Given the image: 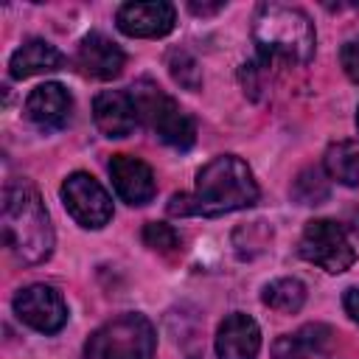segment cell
I'll use <instances>...</instances> for the list:
<instances>
[{
  "instance_id": "6da1fadb",
  "label": "cell",
  "mask_w": 359,
  "mask_h": 359,
  "mask_svg": "<svg viewBox=\"0 0 359 359\" xmlns=\"http://www.w3.org/2000/svg\"><path fill=\"white\" fill-rule=\"evenodd\" d=\"M258 202V185L250 165L236 154L213 157L196 174L194 194H174L168 202L171 216H219Z\"/></svg>"
},
{
  "instance_id": "7a4b0ae2",
  "label": "cell",
  "mask_w": 359,
  "mask_h": 359,
  "mask_svg": "<svg viewBox=\"0 0 359 359\" xmlns=\"http://www.w3.org/2000/svg\"><path fill=\"white\" fill-rule=\"evenodd\" d=\"M3 238L6 247L22 264H42L53 252V227L39 199L36 188L28 180H11L3 191Z\"/></svg>"
},
{
  "instance_id": "3957f363",
  "label": "cell",
  "mask_w": 359,
  "mask_h": 359,
  "mask_svg": "<svg viewBox=\"0 0 359 359\" xmlns=\"http://www.w3.org/2000/svg\"><path fill=\"white\" fill-rule=\"evenodd\" d=\"M252 39L258 50L269 59H286L306 65L314 56V25L306 11L280 6V3H264L255 11L252 20Z\"/></svg>"
},
{
  "instance_id": "277c9868",
  "label": "cell",
  "mask_w": 359,
  "mask_h": 359,
  "mask_svg": "<svg viewBox=\"0 0 359 359\" xmlns=\"http://www.w3.org/2000/svg\"><path fill=\"white\" fill-rule=\"evenodd\" d=\"M157 337L143 314H121L104 323L84 345V359H154Z\"/></svg>"
},
{
  "instance_id": "5b68a950",
  "label": "cell",
  "mask_w": 359,
  "mask_h": 359,
  "mask_svg": "<svg viewBox=\"0 0 359 359\" xmlns=\"http://www.w3.org/2000/svg\"><path fill=\"white\" fill-rule=\"evenodd\" d=\"M132 98H135V107H137V115L140 121L149 123V129L168 146L185 151L194 146L196 140V123L188 112H182V107L165 95L157 84L151 81H137L132 87Z\"/></svg>"
},
{
  "instance_id": "8992f818",
  "label": "cell",
  "mask_w": 359,
  "mask_h": 359,
  "mask_svg": "<svg viewBox=\"0 0 359 359\" xmlns=\"http://www.w3.org/2000/svg\"><path fill=\"white\" fill-rule=\"evenodd\" d=\"M300 255L309 264H317L320 269H325L331 275L351 269V264L356 261V250H353L348 233L331 219H311L303 227Z\"/></svg>"
},
{
  "instance_id": "52a82bcc",
  "label": "cell",
  "mask_w": 359,
  "mask_h": 359,
  "mask_svg": "<svg viewBox=\"0 0 359 359\" xmlns=\"http://www.w3.org/2000/svg\"><path fill=\"white\" fill-rule=\"evenodd\" d=\"M62 202L67 208V213L87 230H98L112 219V199L104 191V185L84 174V171H73L65 182H62Z\"/></svg>"
},
{
  "instance_id": "ba28073f",
  "label": "cell",
  "mask_w": 359,
  "mask_h": 359,
  "mask_svg": "<svg viewBox=\"0 0 359 359\" xmlns=\"http://www.w3.org/2000/svg\"><path fill=\"white\" fill-rule=\"evenodd\" d=\"M14 314L39 334H56L67 323L65 297L48 283H31L14 294Z\"/></svg>"
},
{
  "instance_id": "9c48e42d",
  "label": "cell",
  "mask_w": 359,
  "mask_h": 359,
  "mask_svg": "<svg viewBox=\"0 0 359 359\" xmlns=\"http://www.w3.org/2000/svg\"><path fill=\"white\" fill-rule=\"evenodd\" d=\"M118 28L126 34V36H165L174 22H177V11L171 3H163V0H151V3H123L118 8V17H115Z\"/></svg>"
},
{
  "instance_id": "30bf717a",
  "label": "cell",
  "mask_w": 359,
  "mask_h": 359,
  "mask_svg": "<svg viewBox=\"0 0 359 359\" xmlns=\"http://www.w3.org/2000/svg\"><path fill=\"white\" fill-rule=\"evenodd\" d=\"M70 112H73V98L59 81H45L34 87L31 95L25 98V118L42 132L62 129L70 121Z\"/></svg>"
},
{
  "instance_id": "8fae6325",
  "label": "cell",
  "mask_w": 359,
  "mask_h": 359,
  "mask_svg": "<svg viewBox=\"0 0 359 359\" xmlns=\"http://www.w3.org/2000/svg\"><path fill=\"white\" fill-rule=\"evenodd\" d=\"M123 62H126L123 50L109 36H104L98 31L87 34L76 48V67L87 79L109 81L123 70Z\"/></svg>"
},
{
  "instance_id": "7c38bea8",
  "label": "cell",
  "mask_w": 359,
  "mask_h": 359,
  "mask_svg": "<svg viewBox=\"0 0 359 359\" xmlns=\"http://www.w3.org/2000/svg\"><path fill=\"white\" fill-rule=\"evenodd\" d=\"M109 177H112V185H115L118 196L126 205H146L157 194L154 174H151V168L140 157L112 154V160H109Z\"/></svg>"
},
{
  "instance_id": "4fadbf2b",
  "label": "cell",
  "mask_w": 359,
  "mask_h": 359,
  "mask_svg": "<svg viewBox=\"0 0 359 359\" xmlns=\"http://www.w3.org/2000/svg\"><path fill=\"white\" fill-rule=\"evenodd\" d=\"M93 118L104 137H126L135 132L140 115L132 93L126 90H104L93 101Z\"/></svg>"
},
{
  "instance_id": "5bb4252c",
  "label": "cell",
  "mask_w": 359,
  "mask_h": 359,
  "mask_svg": "<svg viewBox=\"0 0 359 359\" xmlns=\"http://www.w3.org/2000/svg\"><path fill=\"white\" fill-rule=\"evenodd\" d=\"M261 351V328L250 314H227L216 331L219 359H255Z\"/></svg>"
},
{
  "instance_id": "9a60e30c",
  "label": "cell",
  "mask_w": 359,
  "mask_h": 359,
  "mask_svg": "<svg viewBox=\"0 0 359 359\" xmlns=\"http://www.w3.org/2000/svg\"><path fill=\"white\" fill-rule=\"evenodd\" d=\"M65 62V56L45 39H28L22 42L11 59H8V73L14 79H28L36 73H48V70H59Z\"/></svg>"
},
{
  "instance_id": "2e32d148",
  "label": "cell",
  "mask_w": 359,
  "mask_h": 359,
  "mask_svg": "<svg viewBox=\"0 0 359 359\" xmlns=\"http://www.w3.org/2000/svg\"><path fill=\"white\" fill-rule=\"evenodd\" d=\"M323 165H325V174L339 185H348V188L359 185V143L353 140L331 143Z\"/></svg>"
},
{
  "instance_id": "e0dca14e",
  "label": "cell",
  "mask_w": 359,
  "mask_h": 359,
  "mask_svg": "<svg viewBox=\"0 0 359 359\" xmlns=\"http://www.w3.org/2000/svg\"><path fill=\"white\" fill-rule=\"evenodd\" d=\"M261 300L278 314H294L306 303V286L297 278H278L264 286Z\"/></svg>"
},
{
  "instance_id": "ac0fdd59",
  "label": "cell",
  "mask_w": 359,
  "mask_h": 359,
  "mask_svg": "<svg viewBox=\"0 0 359 359\" xmlns=\"http://www.w3.org/2000/svg\"><path fill=\"white\" fill-rule=\"evenodd\" d=\"M292 196L300 205H320L328 199V180L320 168H303L292 185Z\"/></svg>"
},
{
  "instance_id": "d6986e66",
  "label": "cell",
  "mask_w": 359,
  "mask_h": 359,
  "mask_svg": "<svg viewBox=\"0 0 359 359\" xmlns=\"http://www.w3.org/2000/svg\"><path fill=\"white\" fill-rule=\"evenodd\" d=\"M294 337H297L300 345L306 348L309 359H328V356H331L334 334H331L328 325H323V323H309V325H303Z\"/></svg>"
},
{
  "instance_id": "ffe728a7",
  "label": "cell",
  "mask_w": 359,
  "mask_h": 359,
  "mask_svg": "<svg viewBox=\"0 0 359 359\" xmlns=\"http://www.w3.org/2000/svg\"><path fill=\"white\" fill-rule=\"evenodd\" d=\"M143 244L157 252H174V250H180V236L165 222H149L143 227Z\"/></svg>"
},
{
  "instance_id": "44dd1931",
  "label": "cell",
  "mask_w": 359,
  "mask_h": 359,
  "mask_svg": "<svg viewBox=\"0 0 359 359\" xmlns=\"http://www.w3.org/2000/svg\"><path fill=\"white\" fill-rule=\"evenodd\" d=\"M168 70H171L174 81H180V84H182V87H188V90H196V87H199V81H202V76H199V67H196L194 56H191V53H185V50H174V53L168 56Z\"/></svg>"
},
{
  "instance_id": "7402d4cb",
  "label": "cell",
  "mask_w": 359,
  "mask_h": 359,
  "mask_svg": "<svg viewBox=\"0 0 359 359\" xmlns=\"http://www.w3.org/2000/svg\"><path fill=\"white\" fill-rule=\"evenodd\" d=\"M272 359H309L297 337H278L272 342Z\"/></svg>"
},
{
  "instance_id": "603a6c76",
  "label": "cell",
  "mask_w": 359,
  "mask_h": 359,
  "mask_svg": "<svg viewBox=\"0 0 359 359\" xmlns=\"http://www.w3.org/2000/svg\"><path fill=\"white\" fill-rule=\"evenodd\" d=\"M339 62H342V67H345V73H348V79H353V81H359V34H356L353 39H348V42L342 45V53H339Z\"/></svg>"
},
{
  "instance_id": "cb8c5ba5",
  "label": "cell",
  "mask_w": 359,
  "mask_h": 359,
  "mask_svg": "<svg viewBox=\"0 0 359 359\" xmlns=\"http://www.w3.org/2000/svg\"><path fill=\"white\" fill-rule=\"evenodd\" d=\"M342 306H345L348 317H351L353 323H359V286H351V289L345 292V297H342Z\"/></svg>"
},
{
  "instance_id": "d4e9b609",
  "label": "cell",
  "mask_w": 359,
  "mask_h": 359,
  "mask_svg": "<svg viewBox=\"0 0 359 359\" xmlns=\"http://www.w3.org/2000/svg\"><path fill=\"white\" fill-rule=\"evenodd\" d=\"M188 8H191L194 14H202V17H208V14H216V11H222V8H224V3H188Z\"/></svg>"
},
{
  "instance_id": "484cf974",
  "label": "cell",
  "mask_w": 359,
  "mask_h": 359,
  "mask_svg": "<svg viewBox=\"0 0 359 359\" xmlns=\"http://www.w3.org/2000/svg\"><path fill=\"white\" fill-rule=\"evenodd\" d=\"M356 123H359V112H356Z\"/></svg>"
}]
</instances>
